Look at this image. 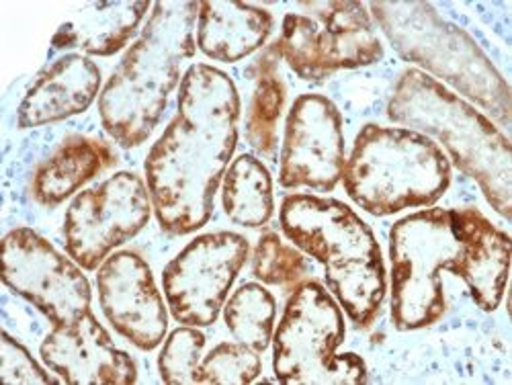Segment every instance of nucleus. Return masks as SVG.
Wrapping results in <instances>:
<instances>
[{
	"label": "nucleus",
	"instance_id": "7",
	"mask_svg": "<svg viewBox=\"0 0 512 385\" xmlns=\"http://www.w3.org/2000/svg\"><path fill=\"white\" fill-rule=\"evenodd\" d=\"M347 326L340 304L318 281L291 289L273 334V371L285 385H359L367 365L355 353L338 355Z\"/></svg>",
	"mask_w": 512,
	"mask_h": 385
},
{
	"label": "nucleus",
	"instance_id": "13",
	"mask_svg": "<svg viewBox=\"0 0 512 385\" xmlns=\"http://www.w3.org/2000/svg\"><path fill=\"white\" fill-rule=\"evenodd\" d=\"M343 115L324 95L297 97L285 121L279 185L330 193L345 173Z\"/></svg>",
	"mask_w": 512,
	"mask_h": 385
},
{
	"label": "nucleus",
	"instance_id": "20",
	"mask_svg": "<svg viewBox=\"0 0 512 385\" xmlns=\"http://www.w3.org/2000/svg\"><path fill=\"white\" fill-rule=\"evenodd\" d=\"M150 3H91L78 9L64 21L54 39L52 50H82L89 56H113L127 46L146 17Z\"/></svg>",
	"mask_w": 512,
	"mask_h": 385
},
{
	"label": "nucleus",
	"instance_id": "2",
	"mask_svg": "<svg viewBox=\"0 0 512 385\" xmlns=\"http://www.w3.org/2000/svg\"><path fill=\"white\" fill-rule=\"evenodd\" d=\"M197 15L199 3H156L136 44L107 80L99 115L121 148L142 146L162 119L183 64L195 56Z\"/></svg>",
	"mask_w": 512,
	"mask_h": 385
},
{
	"label": "nucleus",
	"instance_id": "23",
	"mask_svg": "<svg viewBox=\"0 0 512 385\" xmlns=\"http://www.w3.org/2000/svg\"><path fill=\"white\" fill-rule=\"evenodd\" d=\"M277 302L271 291L259 283H244L224 306V320L240 345L263 353L273 342Z\"/></svg>",
	"mask_w": 512,
	"mask_h": 385
},
{
	"label": "nucleus",
	"instance_id": "5",
	"mask_svg": "<svg viewBox=\"0 0 512 385\" xmlns=\"http://www.w3.org/2000/svg\"><path fill=\"white\" fill-rule=\"evenodd\" d=\"M347 195L371 216L435 205L451 185V162L429 136L367 123L345 162Z\"/></svg>",
	"mask_w": 512,
	"mask_h": 385
},
{
	"label": "nucleus",
	"instance_id": "25",
	"mask_svg": "<svg viewBox=\"0 0 512 385\" xmlns=\"http://www.w3.org/2000/svg\"><path fill=\"white\" fill-rule=\"evenodd\" d=\"M205 334L195 326H181L168 334L158 357V371L168 385L199 383Z\"/></svg>",
	"mask_w": 512,
	"mask_h": 385
},
{
	"label": "nucleus",
	"instance_id": "8",
	"mask_svg": "<svg viewBox=\"0 0 512 385\" xmlns=\"http://www.w3.org/2000/svg\"><path fill=\"white\" fill-rule=\"evenodd\" d=\"M461 244L451 209H422L398 220L390 232L392 322L410 332L437 324L447 312L441 271L455 275Z\"/></svg>",
	"mask_w": 512,
	"mask_h": 385
},
{
	"label": "nucleus",
	"instance_id": "1",
	"mask_svg": "<svg viewBox=\"0 0 512 385\" xmlns=\"http://www.w3.org/2000/svg\"><path fill=\"white\" fill-rule=\"evenodd\" d=\"M238 121L234 80L209 64H193L181 80L177 115L144 164L152 209L164 232L187 236L209 222L238 144Z\"/></svg>",
	"mask_w": 512,
	"mask_h": 385
},
{
	"label": "nucleus",
	"instance_id": "17",
	"mask_svg": "<svg viewBox=\"0 0 512 385\" xmlns=\"http://www.w3.org/2000/svg\"><path fill=\"white\" fill-rule=\"evenodd\" d=\"M101 70L80 54H66L33 80L19 109V130H33L87 111L101 95Z\"/></svg>",
	"mask_w": 512,
	"mask_h": 385
},
{
	"label": "nucleus",
	"instance_id": "26",
	"mask_svg": "<svg viewBox=\"0 0 512 385\" xmlns=\"http://www.w3.org/2000/svg\"><path fill=\"white\" fill-rule=\"evenodd\" d=\"M256 353L240 342H222L211 349L199 365V383L209 385H246L252 383L263 371V361Z\"/></svg>",
	"mask_w": 512,
	"mask_h": 385
},
{
	"label": "nucleus",
	"instance_id": "19",
	"mask_svg": "<svg viewBox=\"0 0 512 385\" xmlns=\"http://www.w3.org/2000/svg\"><path fill=\"white\" fill-rule=\"evenodd\" d=\"M115 162L117 154L107 142L70 136L35 168L31 181L33 199L50 209L58 207Z\"/></svg>",
	"mask_w": 512,
	"mask_h": 385
},
{
	"label": "nucleus",
	"instance_id": "6",
	"mask_svg": "<svg viewBox=\"0 0 512 385\" xmlns=\"http://www.w3.org/2000/svg\"><path fill=\"white\" fill-rule=\"evenodd\" d=\"M371 13L396 52L510 121V89L480 46L463 29L424 3H371Z\"/></svg>",
	"mask_w": 512,
	"mask_h": 385
},
{
	"label": "nucleus",
	"instance_id": "3",
	"mask_svg": "<svg viewBox=\"0 0 512 385\" xmlns=\"http://www.w3.org/2000/svg\"><path fill=\"white\" fill-rule=\"evenodd\" d=\"M283 234L324 265L328 291L351 322L369 328L386 299L388 277L373 230L343 201L287 195L279 209Z\"/></svg>",
	"mask_w": 512,
	"mask_h": 385
},
{
	"label": "nucleus",
	"instance_id": "16",
	"mask_svg": "<svg viewBox=\"0 0 512 385\" xmlns=\"http://www.w3.org/2000/svg\"><path fill=\"white\" fill-rule=\"evenodd\" d=\"M453 230L461 244L459 267L455 271L484 312H494L506 289L512 242L476 207L451 209Z\"/></svg>",
	"mask_w": 512,
	"mask_h": 385
},
{
	"label": "nucleus",
	"instance_id": "27",
	"mask_svg": "<svg viewBox=\"0 0 512 385\" xmlns=\"http://www.w3.org/2000/svg\"><path fill=\"white\" fill-rule=\"evenodd\" d=\"M3 365H0V373H3L5 383L15 385H33V383H58L54 375H50L44 367L31 357V353L15 340L9 332H3Z\"/></svg>",
	"mask_w": 512,
	"mask_h": 385
},
{
	"label": "nucleus",
	"instance_id": "9",
	"mask_svg": "<svg viewBox=\"0 0 512 385\" xmlns=\"http://www.w3.org/2000/svg\"><path fill=\"white\" fill-rule=\"evenodd\" d=\"M304 13L283 19L273 44L279 60L308 82H322L338 70L371 66L383 58L381 39L363 3H304Z\"/></svg>",
	"mask_w": 512,
	"mask_h": 385
},
{
	"label": "nucleus",
	"instance_id": "4",
	"mask_svg": "<svg viewBox=\"0 0 512 385\" xmlns=\"http://www.w3.org/2000/svg\"><path fill=\"white\" fill-rule=\"evenodd\" d=\"M388 117L408 130L437 138L461 173L480 185L488 203L502 218H510V142L474 105L451 93L431 74L408 68L396 82Z\"/></svg>",
	"mask_w": 512,
	"mask_h": 385
},
{
	"label": "nucleus",
	"instance_id": "12",
	"mask_svg": "<svg viewBox=\"0 0 512 385\" xmlns=\"http://www.w3.org/2000/svg\"><path fill=\"white\" fill-rule=\"evenodd\" d=\"M248 252V240L236 232H209L191 240L162 273L173 318L195 328L216 324Z\"/></svg>",
	"mask_w": 512,
	"mask_h": 385
},
{
	"label": "nucleus",
	"instance_id": "18",
	"mask_svg": "<svg viewBox=\"0 0 512 385\" xmlns=\"http://www.w3.org/2000/svg\"><path fill=\"white\" fill-rule=\"evenodd\" d=\"M273 15L261 7L232 0L199 3L197 48L216 62L234 64L259 52L273 31Z\"/></svg>",
	"mask_w": 512,
	"mask_h": 385
},
{
	"label": "nucleus",
	"instance_id": "10",
	"mask_svg": "<svg viewBox=\"0 0 512 385\" xmlns=\"http://www.w3.org/2000/svg\"><path fill=\"white\" fill-rule=\"evenodd\" d=\"M152 216V199L142 177L130 170L74 197L64 216V246L84 271L99 269L107 256L136 238Z\"/></svg>",
	"mask_w": 512,
	"mask_h": 385
},
{
	"label": "nucleus",
	"instance_id": "21",
	"mask_svg": "<svg viewBox=\"0 0 512 385\" xmlns=\"http://www.w3.org/2000/svg\"><path fill=\"white\" fill-rule=\"evenodd\" d=\"M226 216L242 228H263L275 211L273 179L267 166L250 154L238 156L226 170L222 185Z\"/></svg>",
	"mask_w": 512,
	"mask_h": 385
},
{
	"label": "nucleus",
	"instance_id": "15",
	"mask_svg": "<svg viewBox=\"0 0 512 385\" xmlns=\"http://www.w3.org/2000/svg\"><path fill=\"white\" fill-rule=\"evenodd\" d=\"M41 361L70 385H132L138 367L117 349L93 312L72 324L54 326L39 347Z\"/></svg>",
	"mask_w": 512,
	"mask_h": 385
},
{
	"label": "nucleus",
	"instance_id": "22",
	"mask_svg": "<svg viewBox=\"0 0 512 385\" xmlns=\"http://www.w3.org/2000/svg\"><path fill=\"white\" fill-rule=\"evenodd\" d=\"M252 74L254 91L246 115V140L256 152L273 158L279 144L277 127L287 95L283 76L279 72V56L273 46L254 62Z\"/></svg>",
	"mask_w": 512,
	"mask_h": 385
},
{
	"label": "nucleus",
	"instance_id": "24",
	"mask_svg": "<svg viewBox=\"0 0 512 385\" xmlns=\"http://www.w3.org/2000/svg\"><path fill=\"white\" fill-rule=\"evenodd\" d=\"M306 259L287 242L281 240L277 232H265L259 238L252 256V275L265 285L295 287L306 275Z\"/></svg>",
	"mask_w": 512,
	"mask_h": 385
},
{
	"label": "nucleus",
	"instance_id": "14",
	"mask_svg": "<svg viewBox=\"0 0 512 385\" xmlns=\"http://www.w3.org/2000/svg\"><path fill=\"white\" fill-rule=\"evenodd\" d=\"M99 302L113 330L140 351L160 347L168 328L150 265L134 250L109 254L97 273Z\"/></svg>",
	"mask_w": 512,
	"mask_h": 385
},
{
	"label": "nucleus",
	"instance_id": "11",
	"mask_svg": "<svg viewBox=\"0 0 512 385\" xmlns=\"http://www.w3.org/2000/svg\"><path fill=\"white\" fill-rule=\"evenodd\" d=\"M3 283L54 326L91 312L93 291L82 267L31 228H13L0 246Z\"/></svg>",
	"mask_w": 512,
	"mask_h": 385
}]
</instances>
